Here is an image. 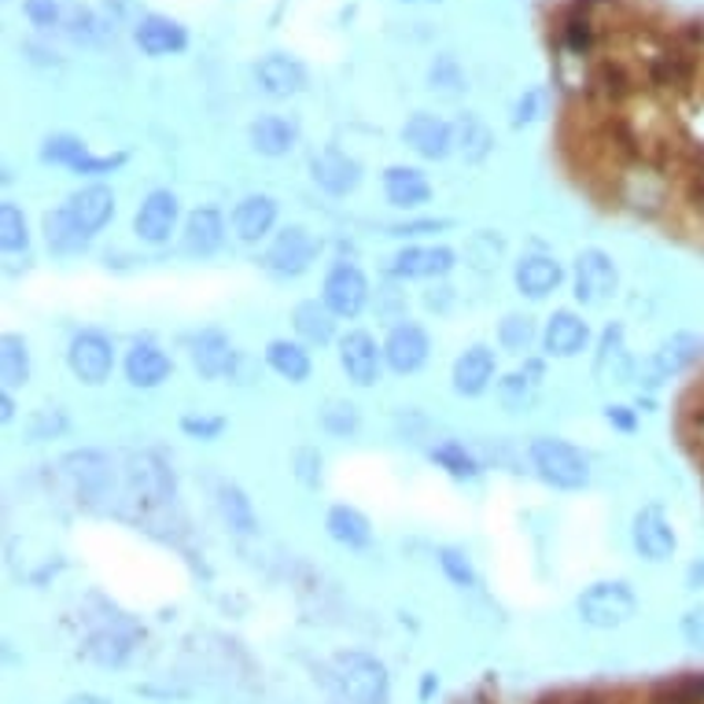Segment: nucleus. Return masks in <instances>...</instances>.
<instances>
[{"mask_svg":"<svg viewBox=\"0 0 704 704\" xmlns=\"http://www.w3.org/2000/svg\"><path fill=\"white\" fill-rule=\"evenodd\" d=\"M498 337H501V343H506L509 351H528V348H531V340H535V321H531V318L513 314V318L501 321Z\"/></svg>","mask_w":704,"mask_h":704,"instance_id":"nucleus-42","label":"nucleus"},{"mask_svg":"<svg viewBox=\"0 0 704 704\" xmlns=\"http://www.w3.org/2000/svg\"><path fill=\"white\" fill-rule=\"evenodd\" d=\"M0 244H4V251L27 248V221H22V215H19L15 204H4V207H0Z\"/></svg>","mask_w":704,"mask_h":704,"instance_id":"nucleus-41","label":"nucleus"},{"mask_svg":"<svg viewBox=\"0 0 704 704\" xmlns=\"http://www.w3.org/2000/svg\"><path fill=\"white\" fill-rule=\"evenodd\" d=\"M318 251H321V244L310 237L307 229L292 226L273 240L270 251H266V266H270V273H277V277H299L310 270V262L318 259Z\"/></svg>","mask_w":704,"mask_h":704,"instance_id":"nucleus-4","label":"nucleus"},{"mask_svg":"<svg viewBox=\"0 0 704 704\" xmlns=\"http://www.w3.org/2000/svg\"><path fill=\"white\" fill-rule=\"evenodd\" d=\"M490 376H495V354L487 348H473L457 358V365H454L457 395H479V391L490 384Z\"/></svg>","mask_w":704,"mask_h":704,"instance_id":"nucleus-21","label":"nucleus"},{"mask_svg":"<svg viewBox=\"0 0 704 704\" xmlns=\"http://www.w3.org/2000/svg\"><path fill=\"white\" fill-rule=\"evenodd\" d=\"M402 137H406L410 148L417 155H424V159H443V155L451 152V144H454L451 126H446L443 118H435V115H424V111L406 122Z\"/></svg>","mask_w":704,"mask_h":704,"instance_id":"nucleus-10","label":"nucleus"},{"mask_svg":"<svg viewBox=\"0 0 704 704\" xmlns=\"http://www.w3.org/2000/svg\"><path fill=\"white\" fill-rule=\"evenodd\" d=\"M321 424H325L332 435H351L358 428V410L351 402H329V406L321 410Z\"/></svg>","mask_w":704,"mask_h":704,"instance_id":"nucleus-44","label":"nucleus"},{"mask_svg":"<svg viewBox=\"0 0 704 704\" xmlns=\"http://www.w3.org/2000/svg\"><path fill=\"white\" fill-rule=\"evenodd\" d=\"M89 155V148L77 137H66V133H60V137H49L41 148V159L44 163H63V166H77Z\"/></svg>","mask_w":704,"mask_h":704,"instance_id":"nucleus-38","label":"nucleus"},{"mask_svg":"<svg viewBox=\"0 0 704 704\" xmlns=\"http://www.w3.org/2000/svg\"><path fill=\"white\" fill-rule=\"evenodd\" d=\"M0 373H4V384L8 387H19L30 380V354H27V343H22L19 337H4V343H0Z\"/></svg>","mask_w":704,"mask_h":704,"instance_id":"nucleus-34","label":"nucleus"},{"mask_svg":"<svg viewBox=\"0 0 704 704\" xmlns=\"http://www.w3.org/2000/svg\"><path fill=\"white\" fill-rule=\"evenodd\" d=\"M66 358H71V369L85 380V384H104L111 376V365H115V351H111V343L100 337V332H82V337H74L71 354Z\"/></svg>","mask_w":704,"mask_h":704,"instance_id":"nucleus-8","label":"nucleus"},{"mask_svg":"<svg viewBox=\"0 0 704 704\" xmlns=\"http://www.w3.org/2000/svg\"><path fill=\"white\" fill-rule=\"evenodd\" d=\"M683 439L690 446V454H694L701 484H704V373L683 398Z\"/></svg>","mask_w":704,"mask_h":704,"instance_id":"nucleus-26","label":"nucleus"},{"mask_svg":"<svg viewBox=\"0 0 704 704\" xmlns=\"http://www.w3.org/2000/svg\"><path fill=\"white\" fill-rule=\"evenodd\" d=\"M340 362L354 384L362 387H369L380 376V351L373 337H365V332H348V337L340 340Z\"/></svg>","mask_w":704,"mask_h":704,"instance_id":"nucleus-12","label":"nucleus"},{"mask_svg":"<svg viewBox=\"0 0 704 704\" xmlns=\"http://www.w3.org/2000/svg\"><path fill=\"white\" fill-rule=\"evenodd\" d=\"M259 85L270 96H296L307 85V71L288 55H266L259 63Z\"/></svg>","mask_w":704,"mask_h":704,"instance_id":"nucleus-19","label":"nucleus"},{"mask_svg":"<svg viewBox=\"0 0 704 704\" xmlns=\"http://www.w3.org/2000/svg\"><path fill=\"white\" fill-rule=\"evenodd\" d=\"M221 240H226V226H221V215L218 210H193L185 221V248L193 255H210L221 248Z\"/></svg>","mask_w":704,"mask_h":704,"instance_id":"nucleus-25","label":"nucleus"},{"mask_svg":"<svg viewBox=\"0 0 704 704\" xmlns=\"http://www.w3.org/2000/svg\"><path fill=\"white\" fill-rule=\"evenodd\" d=\"M137 44L148 55H170V52L185 49L188 33H185L182 22L163 19V15H148V19H141V27H137Z\"/></svg>","mask_w":704,"mask_h":704,"instance_id":"nucleus-17","label":"nucleus"},{"mask_svg":"<svg viewBox=\"0 0 704 704\" xmlns=\"http://www.w3.org/2000/svg\"><path fill=\"white\" fill-rule=\"evenodd\" d=\"M579 617L587 628L612 631L634 617V594L623 583H598L579 598Z\"/></svg>","mask_w":704,"mask_h":704,"instance_id":"nucleus-3","label":"nucleus"},{"mask_svg":"<svg viewBox=\"0 0 704 704\" xmlns=\"http://www.w3.org/2000/svg\"><path fill=\"white\" fill-rule=\"evenodd\" d=\"M384 358L395 373H417V369L428 362V337L417 325H398L391 329V337L384 343Z\"/></svg>","mask_w":704,"mask_h":704,"instance_id":"nucleus-9","label":"nucleus"},{"mask_svg":"<svg viewBox=\"0 0 704 704\" xmlns=\"http://www.w3.org/2000/svg\"><path fill=\"white\" fill-rule=\"evenodd\" d=\"M561 281H565L561 262L546 259V255H531V259H524L517 266V288L531 299H542V296L557 292V284Z\"/></svg>","mask_w":704,"mask_h":704,"instance_id":"nucleus-20","label":"nucleus"},{"mask_svg":"<svg viewBox=\"0 0 704 704\" xmlns=\"http://www.w3.org/2000/svg\"><path fill=\"white\" fill-rule=\"evenodd\" d=\"M63 465H66V476L74 479V487L82 490L85 498H100L111 487V468L100 454H71Z\"/></svg>","mask_w":704,"mask_h":704,"instance_id":"nucleus-24","label":"nucleus"},{"mask_svg":"<svg viewBox=\"0 0 704 704\" xmlns=\"http://www.w3.org/2000/svg\"><path fill=\"white\" fill-rule=\"evenodd\" d=\"M634 546L645 553V557H653V561H661V557L672 553V531L664 528V520H661V513H642L639 520H634Z\"/></svg>","mask_w":704,"mask_h":704,"instance_id":"nucleus-31","label":"nucleus"},{"mask_svg":"<svg viewBox=\"0 0 704 704\" xmlns=\"http://www.w3.org/2000/svg\"><path fill=\"white\" fill-rule=\"evenodd\" d=\"M535 107H539V93H528V100H520V107H517V126L535 118Z\"/></svg>","mask_w":704,"mask_h":704,"instance_id":"nucleus-48","label":"nucleus"},{"mask_svg":"<svg viewBox=\"0 0 704 704\" xmlns=\"http://www.w3.org/2000/svg\"><path fill=\"white\" fill-rule=\"evenodd\" d=\"M454 266V251L451 248H402L395 259H391V273L395 277H443L451 273Z\"/></svg>","mask_w":704,"mask_h":704,"instance_id":"nucleus-13","label":"nucleus"},{"mask_svg":"<svg viewBox=\"0 0 704 704\" xmlns=\"http://www.w3.org/2000/svg\"><path fill=\"white\" fill-rule=\"evenodd\" d=\"M329 535L343 546H365L369 542V520L351 506H337L329 513Z\"/></svg>","mask_w":704,"mask_h":704,"instance_id":"nucleus-33","label":"nucleus"},{"mask_svg":"<svg viewBox=\"0 0 704 704\" xmlns=\"http://www.w3.org/2000/svg\"><path fill=\"white\" fill-rule=\"evenodd\" d=\"M531 462L542 473V479H550L553 487L576 490V487H587V479H590L587 457L579 454L576 446H568L561 439H535L531 443Z\"/></svg>","mask_w":704,"mask_h":704,"instance_id":"nucleus-2","label":"nucleus"},{"mask_svg":"<svg viewBox=\"0 0 704 704\" xmlns=\"http://www.w3.org/2000/svg\"><path fill=\"white\" fill-rule=\"evenodd\" d=\"M310 170H314V182L325 188V193H332V196H348L351 188L362 182V170H358V163L348 159L343 152H321V155H314Z\"/></svg>","mask_w":704,"mask_h":704,"instance_id":"nucleus-15","label":"nucleus"},{"mask_svg":"<svg viewBox=\"0 0 704 704\" xmlns=\"http://www.w3.org/2000/svg\"><path fill=\"white\" fill-rule=\"evenodd\" d=\"M609 421H617L620 428H631V417H628V413H623L620 406H609Z\"/></svg>","mask_w":704,"mask_h":704,"instance_id":"nucleus-49","label":"nucleus"},{"mask_svg":"<svg viewBox=\"0 0 704 704\" xmlns=\"http://www.w3.org/2000/svg\"><path fill=\"white\" fill-rule=\"evenodd\" d=\"M0 417H4V421H11V417H15V402H11V395H4V398H0Z\"/></svg>","mask_w":704,"mask_h":704,"instance_id":"nucleus-50","label":"nucleus"},{"mask_svg":"<svg viewBox=\"0 0 704 704\" xmlns=\"http://www.w3.org/2000/svg\"><path fill=\"white\" fill-rule=\"evenodd\" d=\"M111 210H115V196H111V188H104V185H89L82 193H74L71 204H66V215H71L89 237L107 226Z\"/></svg>","mask_w":704,"mask_h":704,"instance_id":"nucleus-14","label":"nucleus"},{"mask_svg":"<svg viewBox=\"0 0 704 704\" xmlns=\"http://www.w3.org/2000/svg\"><path fill=\"white\" fill-rule=\"evenodd\" d=\"M384 193L395 207H421L428 204L432 188H428V177H424L421 170H413V166H391V170L384 174Z\"/></svg>","mask_w":704,"mask_h":704,"instance_id":"nucleus-18","label":"nucleus"},{"mask_svg":"<svg viewBox=\"0 0 704 704\" xmlns=\"http://www.w3.org/2000/svg\"><path fill=\"white\" fill-rule=\"evenodd\" d=\"M266 362H270L273 373H281L284 380H292V384H303L310 376V354L299 348V343L273 340L270 348H266Z\"/></svg>","mask_w":704,"mask_h":704,"instance_id":"nucleus-30","label":"nucleus"},{"mask_svg":"<svg viewBox=\"0 0 704 704\" xmlns=\"http://www.w3.org/2000/svg\"><path fill=\"white\" fill-rule=\"evenodd\" d=\"M66 704H107L104 697H93V694H77V697H71Z\"/></svg>","mask_w":704,"mask_h":704,"instance_id":"nucleus-51","label":"nucleus"},{"mask_svg":"<svg viewBox=\"0 0 704 704\" xmlns=\"http://www.w3.org/2000/svg\"><path fill=\"white\" fill-rule=\"evenodd\" d=\"M182 428L188 432V435H204V439H215V435L221 432V421L215 417V421H204V417H185L182 421Z\"/></svg>","mask_w":704,"mask_h":704,"instance_id":"nucleus-46","label":"nucleus"},{"mask_svg":"<svg viewBox=\"0 0 704 704\" xmlns=\"http://www.w3.org/2000/svg\"><path fill=\"white\" fill-rule=\"evenodd\" d=\"M130 498L137 501L141 509H155V506H163V501L170 498V476H166V468H163L159 457H152V454L133 457V465H130Z\"/></svg>","mask_w":704,"mask_h":704,"instance_id":"nucleus-7","label":"nucleus"},{"mask_svg":"<svg viewBox=\"0 0 704 704\" xmlns=\"http://www.w3.org/2000/svg\"><path fill=\"white\" fill-rule=\"evenodd\" d=\"M617 292V266H612L609 255L601 251H583L576 262V299L579 303H605Z\"/></svg>","mask_w":704,"mask_h":704,"instance_id":"nucleus-5","label":"nucleus"},{"mask_svg":"<svg viewBox=\"0 0 704 704\" xmlns=\"http://www.w3.org/2000/svg\"><path fill=\"white\" fill-rule=\"evenodd\" d=\"M457 133H462V148H465L468 159H484L487 148H490V133H487L484 122H479L476 115H462Z\"/></svg>","mask_w":704,"mask_h":704,"instance_id":"nucleus-40","label":"nucleus"},{"mask_svg":"<svg viewBox=\"0 0 704 704\" xmlns=\"http://www.w3.org/2000/svg\"><path fill=\"white\" fill-rule=\"evenodd\" d=\"M587 321L572 314V310H557L550 318V325H546V351L553 358H572L587 348Z\"/></svg>","mask_w":704,"mask_h":704,"instance_id":"nucleus-16","label":"nucleus"},{"mask_svg":"<svg viewBox=\"0 0 704 704\" xmlns=\"http://www.w3.org/2000/svg\"><path fill=\"white\" fill-rule=\"evenodd\" d=\"M432 690H435V675H428V679H424V686H421V697H428Z\"/></svg>","mask_w":704,"mask_h":704,"instance_id":"nucleus-53","label":"nucleus"},{"mask_svg":"<svg viewBox=\"0 0 704 704\" xmlns=\"http://www.w3.org/2000/svg\"><path fill=\"white\" fill-rule=\"evenodd\" d=\"M27 15L38 22V27H52V22L60 19V8H55V0H27Z\"/></svg>","mask_w":704,"mask_h":704,"instance_id":"nucleus-45","label":"nucleus"},{"mask_svg":"<svg viewBox=\"0 0 704 704\" xmlns=\"http://www.w3.org/2000/svg\"><path fill=\"white\" fill-rule=\"evenodd\" d=\"M218 506H221V517L229 520V528H237L240 535L255 531L251 506H248V498H244L237 487H221V490H218Z\"/></svg>","mask_w":704,"mask_h":704,"instance_id":"nucleus-36","label":"nucleus"},{"mask_svg":"<svg viewBox=\"0 0 704 704\" xmlns=\"http://www.w3.org/2000/svg\"><path fill=\"white\" fill-rule=\"evenodd\" d=\"M126 376L137 387H155L170 376V358H166L155 343H137L126 358Z\"/></svg>","mask_w":704,"mask_h":704,"instance_id":"nucleus-23","label":"nucleus"},{"mask_svg":"<svg viewBox=\"0 0 704 704\" xmlns=\"http://www.w3.org/2000/svg\"><path fill=\"white\" fill-rule=\"evenodd\" d=\"M63 428V417H49V413H41V417H38V424H33V439H41V435L44 432H60Z\"/></svg>","mask_w":704,"mask_h":704,"instance_id":"nucleus-47","label":"nucleus"},{"mask_svg":"<svg viewBox=\"0 0 704 704\" xmlns=\"http://www.w3.org/2000/svg\"><path fill=\"white\" fill-rule=\"evenodd\" d=\"M296 332L303 337L307 343H329L332 340V332H337V314L325 307V303H318V299H307V303H299L296 307Z\"/></svg>","mask_w":704,"mask_h":704,"instance_id":"nucleus-28","label":"nucleus"},{"mask_svg":"<svg viewBox=\"0 0 704 704\" xmlns=\"http://www.w3.org/2000/svg\"><path fill=\"white\" fill-rule=\"evenodd\" d=\"M273 218H277V204L270 196H248L237 207V215H232V229H237L240 240L255 244V240H262L266 232H270Z\"/></svg>","mask_w":704,"mask_h":704,"instance_id":"nucleus-22","label":"nucleus"},{"mask_svg":"<svg viewBox=\"0 0 704 704\" xmlns=\"http://www.w3.org/2000/svg\"><path fill=\"white\" fill-rule=\"evenodd\" d=\"M439 565H443V572L451 583L457 587H476V572H473V565H468V557L462 550H454V546H443L439 550Z\"/></svg>","mask_w":704,"mask_h":704,"instance_id":"nucleus-43","label":"nucleus"},{"mask_svg":"<svg viewBox=\"0 0 704 704\" xmlns=\"http://www.w3.org/2000/svg\"><path fill=\"white\" fill-rule=\"evenodd\" d=\"M535 384H539V380H528L524 373H513V376L501 380L498 395H501V402H506L509 410H528L535 402Z\"/></svg>","mask_w":704,"mask_h":704,"instance_id":"nucleus-39","label":"nucleus"},{"mask_svg":"<svg viewBox=\"0 0 704 704\" xmlns=\"http://www.w3.org/2000/svg\"><path fill=\"white\" fill-rule=\"evenodd\" d=\"M89 661H96L100 667H118L130 656V639L118 631H100L93 642L85 645Z\"/></svg>","mask_w":704,"mask_h":704,"instance_id":"nucleus-35","label":"nucleus"},{"mask_svg":"<svg viewBox=\"0 0 704 704\" xmlns=\"http://www.w3.org/2000/svg\"><path fill=\"white\" fill-rule=\"evenodd\" d=\"M432 457H435V465H443L446 473L457 476V479H473V476L479 473L476 462H473V454H465L462 443H443V446H435Z\"/></svg>","mask_w":704,"mask_h":704,"instance_id":"nucleus-37","label":"nucleus"},{"mask_svg":"<svg viewBox=\"0 0 704 704\" xmlns=\"http://www.w3.org/2000/svg\"><path fill=\"white\" fill-rule=\"evenodd\" d=\"M193 362L207 380H215L221 373H232V348L221 332H204L193 348Z\"/></svg>","mask_w":704,"mask_h":704,"instance_id":"nucleus-29","label":"nucleus"},{"mask_svg":"<svg viewBox=\"0 0 704 704\" xmlns=\"http://www.w3.org/2000/svg\"><path fill=\"white\" fill-rule=\"evenodd\" d=\"M365 299H369V284H365V277L354 270V266L343 262V266H337V270L325 277V307L337 318L362 314Z\"/></svg>","mask_w":704,"mask_h":704,"instance_id":"nucleus-6","label":"nucleus"},{"mask_svg":"<svg viewBox=\"0 0 704 704\" xmlns=\"http://www.w3.org/2000/svg\"><path fill=\"white\" fill-rule=\"evenodd\" d=\"M576 704H620V701H617V697H612V701H609V697H598V694H587V697H579Z\"/></svg>","mask_w":704,"mask_h":704,"instance_id":"nucleus-52","label":"nucleus"},{"mask_svg":"<svg viewBox=\"0 0 704 704\" xmlns=\"http://www.w3.org/2000/svg\"><path fill=\"white\" fill-rule=\"evenodd\" d=\"M174 221H177V196L159 188V193H152L137 210V237L148 244H163L170 240Z\"/></svg>","mask_w":704,"mask_h":704,"instance_id":"nucleus-11","label":"nucleus"},{"mask_svg":"<svg viewBox=\"0 0 704 704\" xmlns=\"http://www.w3.org/2000/svg\"><path fill=\"white\" fill-rule=\"evenodd\" d=\"M44 237H49V248L60 255H74L89 244V232L66 210H55V215L44 218Z\"/></svg>","mask_w":704,"mask_h":704,"instance_id":"nucleus-32","label":"nucleus"},{"mask_svg":"<svg viewBox=\"0 0 704 704\" xmlns=\"http://www.w3.org/2000/svg\"><path fill=\"white\" fill-rule=\"evenodd\" d=\"M296 141H299L296 122H288L281 115H266V118H259L251 126V144L262 155H284V152H292Z\"/></svg>","mask_w":704,"mask_h":704,"instance_id":"nucleus-27","label":"nucleus"},{"mask_svg":"<svg viewBox=\"0 0 704 704\" xmlns=\"http://www.w3.org/2000/svg\"><path fill=\"white\" fill-rule=\"evenodd\" d=\"M337 679L343 686V697L351 704H387V697H391L387 667L365 653H340Z\"/></svg>","mask_w":704,"mask_h":704,"instance_id":"nucleus-1","label":"nucleus"}]
</instances>
